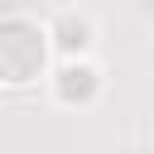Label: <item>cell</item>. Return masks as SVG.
Masks as SVG:
<instances>
[{
    "mask_svg": "<svg viewBox=\"0 0 154 154\" xmlns=\"http://www.w3.org/2000/svg\"><path fill=\"white\" fill-rule=\"evenodd\" d=\"M43 58H48V38H43V29L34 19H24V14L0 19V82L38 77Z\"/></svg>",
    "mask_w": 154,
    "mask_h": 154,
    "instance_id": "obj_1",
    "label": "cell"
},
{
    "mask_svg": "<svg viewBox=\"0 0 154 154\" xmlns=\"http://www.w3.org/2000/svg\"><path fill=\"white\" fill-rule=\"evenodd\" d=\"M96 91V72L91 67H63L58 72V96L63 101H87Z\"/></svg>",
    "mask_w": 154,
    "mask_h": 154,
    "instance_id": "obj_2",
    "label": "cell"
},
{
    "mask_svg": "<svg viewBox=\"0 0 154 154\" xmlns=\"http://www.w3.org/2000/svg\"><path fill=\"white\" fill-rule=\"evenodd\" d=\"M63 34H67V38H63L67 48H82V43H87V29H82V24H67Z\"/></svg>",
    "mask_w": 154,
    "mask_h": 154,
    "instance_id": "obj_3",
    "label": "cell"
}]
</instances>
